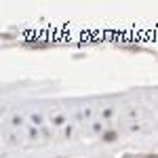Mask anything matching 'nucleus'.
<instances>
[{"instance_id": "nucleus-1", "label": "nucleus", "mask_w": 158, "mask_h": 158, "mask_svg": "<svg viewBox=\"0 0 158 158\" xmlns=\"http://www.w3.org/2000/svg\"><path fill=\"white\" fill-rule=\"evenodd\" d=\"M103 139H106V141H114V139H116V135H114V133H108Z\"/></svg>"}, {"instance_id": "nucleus-2", "label": "nucleus", "mask_w": 158, "mask_h": 158, "mask_svg": "<svg viewBox=\"0 0 158 158\" xmlns=\"http://www.w3.org/2000/svg\"><path fill=\"white\" fill-rule=\"evenodd\" d=\"M53 122H55V124H61V122H63V116H55Z\"/></svg>"}]
</instances>
